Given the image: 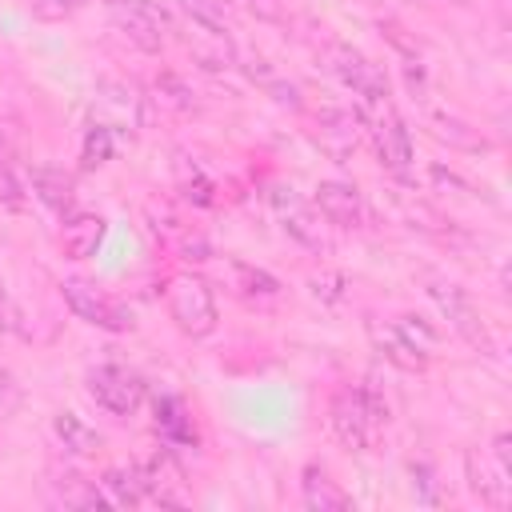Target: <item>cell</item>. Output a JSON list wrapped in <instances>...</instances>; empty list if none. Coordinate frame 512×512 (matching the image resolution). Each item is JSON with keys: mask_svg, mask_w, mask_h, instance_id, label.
I'll return each mask as SVG.
<instances>
[{"mask_svg": "<svg viewBox=\"0 0 512 512\" xmlns=\"http://www.w3.org/2000/svg\"><path fill=\"white\" fill-rule=\"evenodd\" d=\"M328 424L344 448L364 452L388 424V404L372 384H340L328 404Z\"/></svg>", "mask_w": 512, "mask_h": 512, "instance_id": "obj_1", "label": "cell"}, {"mask_svg": "<svg viewBox=\"0 0 512 512\" xmlns=\"http://www.w3.org/2000/svg\"><path fill=\"white\" fill-rule=\"evenodd\" d=\"M168 316L176 320V328L192 340L208 336L216 328V300L212 288L200 276H172L168 280Z\"/></svg>", "mask_w": 512, "mask_h": 512, "instance_id": "obj_2", "label": "cell"}, {"mask_svg": "<svg viewBox=\"0 0 512 512\" xmlns=\"http://www.w3.org/2000/svg\"><path fill=\"white\" fill-rule=\"evenodd\" d=\"M108 16L144 52H160L168 44V36L176 32L172 16L152 0H108Z\"/></svg>", "mask_w": 512, "mask_h": 512, "instance_id": "obj_3", "label": "cell"}, {"mask_svg": "<svg viewBox=\"0 0 512 512\" xmlns=\"http://www.w3.org/2000/svg\"><path fill=\"white\" fill-rule=\"evenodd\" d=\"M368 132H372V144H376L380 164L392 176H408L412 172V136H408L404 120L392 112L388 100H372L368 104Z\"/></svg>", "mask_w": 512, "mask_h": 512, "instance_id": "obj_4", "label": "cell"}, {"mask_svg": "<svg viewBox=\"0 0 512 512\" xmlns=\"http://www.w3.org/2000/svg\"><path fill=\"white\" fill-rule=\"evenodd\" d=\"M88 392L92 400L112 412V416H132L140 408V396H144V384L136 372L120 368V364H100L88 372Z\"/></svg>", "mask_w": 512, "mask_h": 512, "instance_id": "obj_5", "label": "cell"}, {"mask_svg": "<svg viewBox=\"0 0 512 512\" xmlns=\"http://www.w3.org/2000/svg\"><path fill=\"white\" fill-rule=\"evenodd\" d=\"M328 64H332V72L340 76V84L352 88L364 104L388 100V76H384V68L372 64V60H368L364 52H356L352 44H336V48L328 52Z\"/></svg>", "mask_w": 512, "mask_h": 512, "instance_id": "obj_6", "label": "cell"}, {"mask_svg": "<svg viewBox=\"0 0 512 512\" xmlns=\"http://www.w3.org/2000/svg\"><path fill=\"white\" fill-rule=\"evenodd\" d=\"M428 296L436 300V308L444 312V320H448L472 348L492 352V336H488V328H484L476 304L464 296V288H456V284H448V280H432V284H428Z\"/></svg>", "mask_w": 512, "mask_h": 512, "instance_id": "obj_7", "label": "cell"}, {"mask_svg": "<svg viewBox=\"0 0 512 512\" xmlns=\"http://www.w3.org/2000/svg\"><path fill=\"white\" fill-rule=\"evenodd\" d=\"M60 292H64L68 308L76 312V320H84V324H92V328H104V332H128V328H132V316H128L116 300H108L104 292H96L92 284H84V280H64Z\"/></svg>", "mask_w": 512, "mask_h": 512, "instance_id": "obj_8", "label": "cell"}, {"mask_svg": "<svg viewBox=\"0 0 512 512\" xmlns=\"http://www.w3.org/2000/svg\"><path fill=\"white\" fill-rule=\"evenodd\" d=\"M312 204L316 212L336 224V228H356L364 220V204H360V192L344 180H320L316 192H312Z\"/></svg>", "mask_w": 512, "mask_h": 512, "instance_id": "obj_9", "label": "cell"}, {"mask_svg": "<svg viewBox=\"0 0 512 512\" xmlns=\"http://www.w3.org/2000/svg\"><path fill=\"white\" fill-rule=\"evenodd\" d=\"M368 336H372V344L380 348V356H384L388 364H396V368H404V372H424V368H428V352H424L420 344H412L396 324L372 320V324H368Z\"/></svg>", "mask_w": 512, "mask_h": 512, "instance_id": "obj_10", "label": "cell"}, {"mask_svg": "<svg viewBox=\"0 0 512 512\" xmlns=\"http://www.w3.org/2000/svg\"><path fill=\"white\" fill-rule=\"evenodd\" d=\"M468 488H472L484 504L504 508V504H508V496H512V472H508V468H500L496 460L480 456V452H468Z\"/></svg>", "mask_w": 512, "mask_h": 512, "instance_id": "obj_11", "label": "cell"}, {"mask_svg": "<svg viewBox=\"0 0 512 512\" xmlns=\"http://www.w3.org/2000/svg\"><path fill=\"white\" fill-rule=\"evenodd\" d=\"M272 200H276L280 224H284V232H288L292 240H300L304 248H316V252H324V248H328V240L320 236V224H316V220H312V212L292 196V188H276V192H272Z\"/></svg>", "mask_w": 512, "mask_h": 512, "instance_id": "obj_12", "label": "cell"}, {"mask_svg": "<svg viewBox=\"0 0 512 512\" xmlns=\"http://www.w3.org/2000/svg\"><path fill=\"white\" fill-rule=\"evenodd\" d=\"M100 240H104V220L100 216H92V212H68L64 216V228H60L64 256L84 260V256H92L100 248Z\"/></svg>", "mask_w": 512, "mask_h": 512, "instance_id": "obj_13", "label": "cell"}, {"mask_svg": "<svg viewBox=\"0 0 512 512\" xmlns=\"http://www.w3.org/2000/svg\"><path fill=\"white\" fill-rule=\"evenodd\" d=\"M32 192H36L40 204H48L60 216L76 212V184H72V176L64 168H48V164L32 168Z\"/></svg>", "mask_w": 512, "mask_h": 512, "instance_id": "obj_14", "label": "cell"}, {"mask_svg": "<svg viewBox=\"0 0 512 512\" xmlns=\"http://www.w3.org/2000/svg\"><path fill=\"white\" fill-rule=\"evenodd\" d=\"M300 492H304V504L312 512H344L352 500L340 492V484L328 476L324 464H308L304 468V480H300Z\"/></svg>", "mask_w": 512, "mask_h": 512, "instance_id": "obj_15", "label": "cell"}, {"mask_svg": "<svg viewBox=\"0 0 512 512\" xmlns=\"http://www.w3.org/2000/svg\"><path fill=\"white\" fill-rule=\"evenodd\" d=\"M228 280H232L236 296H244V300H276L280 296V280L244 260H228Z\"/></svg>", "mask_w": 512, "mask_h": 512, "instance_id": "obj_16", "label": "cell"}, {"mask_svg": "<svg viewBox=\"0 0 512 512\" xmlns=\"http://www.w3.org/2000/svg\"><path fill=\"white\" fill-rule=\"evenodd\" d=\"M52 432H56L60 448L72 452V456H92V452L100 448V432H96L84 416H76V412H56Z\"/></svg>", "mask_w": 512, "mask_h": 512, "instance_id": "obj_17", "label": "cell"}, {"mask_svg": "<svg viewBox=\"0 0 512 512\" xmlns=\"http://www.w3.org/2000/svg\"><path fill=\"white\" fill-rule=\"evenodd\" d=\"M100 492H104V504H116V508L148 504V488H144L140 468H108L100 480Z\"/></svg>", "mask_w": 512, "mask_h": 512, "instance_id": "obj_18", "label": "cell"}, {"mask_svg": "<svg viewBox=\"0 0 512 512\" xmlns=\"http://www.w3.org/2000/svg\"><path fill=\"white\" fill-rule=\"evenodd\" d=\"M152 412H156V432H160L168 444H192V440H196V436H192V420L184 416V408H180L176 396H156Z\"/></svg>", "mask_w": 512, "mask_h": 512, "instance_id": "obj_19", "label": "cell"}, {"mask_svg": "<svg viewBox=\"0 0 512 512\" xmlns=\"http://www.w3.org/2000/svg\"><path fill=\"white\" fill-rule=\"evenodd\" d=\"M320 136L332 148V156H344V152L356 148V120L348 112H328L324 124H320Z\"/></svg>", "mask_w": 512, "mask_h": 512, "instance_id": "obj_20", "label": "cell"}, {"mask_svg": "<svg viewBox=\"0 0 512 512\" xmlns=\"http://www.w3.org/2000/svg\"><path fill=\"white\" fill-rule=\"evenodd\" d=\"M180 8H184L200 28L228 36V0H180Z\"/></svg>", "mask_w": 512, "mask_h": 512, "instance_id": "obj_21", "label": "cell"}, {"mask_svg": "<svg viewBox=\"0 0 512 512\" xmlns=\"http://www.w3.org/2000/svg\"><path fill=\"white\" fill-rule=\"evenodd\" d=\"M112 156V128L108 124H92L84 136V168H96Z\"/></svg>", "mask_w": 512, "mask_h": 512, "instance_id": "obj_22", "label": "cell"}, {"mask_svg": "<svg viewBox=\"0 0 512 512\" xmlns=\"http://www.w3.org/2000/svg\"><path fill=\"white\" fill-rule=\"evenodd\" d=\"M308 292L320 300V304H340L344 300V276L340 272H320L308 280Z\"/></svg>", "mask_w": 512, "mask_h": 512, "instance_id": "obj_23", "label": "cell"}, {"mask_svg": "<svg viewBox=\"0 0 512 512\" xmlns=\"http://www.w3.org/2000/svg\"><path fill=\"white\" fill-rule=\"evenodd\" d=\"M156 100H164V104H172V108H192V92H188V84L184 80H176V76H160L156 80Z\"/></svg>", "mask_w": 512, "mask_h": 512, "instance_id": "obj_24", "label": "cell"}, {"mask_svg": "<svg viewBox=\"0 0 512 512\" xmlns=\"http://www.w3.org/2000/svg\"><path fill=\"white\" fill-rule=\"evenodd\" d=\"M392 324H396V328H400V332H404L412 344H420L424 352H432V344H436V332L424 324V316H400V320H392Z\"/></svg>", "mask_w": 512, "mask_h": 512, "instance_id": "obj_25", "label": "cell"}, {"mask_svg": "<svg viewBox=\"0 0 512 512\" xmlns=\"http://www.w3.org/2000/svg\"><path fill=\"white\" fill-rule=\"evenodd\" d=\"M88 0H32V16L36 20H64L72 12H80Z\"/></svg>", "mask_w": 512, "mask_h": 512, "instance_id": "obj_26", "label": "cell"}, {"mask_svg": "<svg viewBox=\"0 0 512 512\" xmlns=\"http://www.w3.org/2000/svg\"><path fill=\"white\" fill-rule=\"evenodd\" d=\"M0 204H4V208H12V212H20V208H24V192H20L16 176H12V168L4 164V152H0Z\"/></svg>", "mask_w": 512, "mask_h": 512, "instance_id": "obj_27", "label": "cell"}]
</instances>
